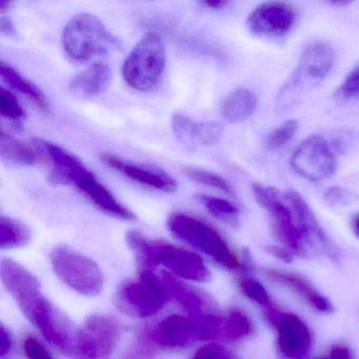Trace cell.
<instances>
[{
    "mask_svg": "<svg viewBox=\"0 0 359 359\" xmlns=\"http://www.w3.org/2000/svg\"><path fill=\"white\" fill-rule=\"evenodd\" d=\"M1 280L25 316L43 337L72 358L79 327L45 297L36 277L18 262L3 259Z\"/></svg>",
    "mask_w": 359,
    "mask_h": 359,
    "instance_id": "obj_1",
    "label": "cell"
},
{
    "mask_svg": "<svg viewBox=\"0 0 359 359\" xmlns=\"http://www.w3.org/2000/svg\"><path fill=\"white\" fill-rule=\"evenodd\" d=\"M41 142L53 165L52 182L74 184L94 205L108 215L127 222L136 219L135 214L121 205L74 155L53 142L43 140H41Z\"/></svg>",
    "mask_w": 359,
    "mask_h": 359,
    "instance_id": "obj_2",
    "label": "cell"
},
{
    "mask_svg": "<svg viewBox=\"0 0 359 359\" xmlns=\"http://www.w3.org/2000/svg\"><path fill=\"white\" fill-rule=\"evenodd\" d=\"M127 243L137 258L142 270L165 269V272L187 279L205 283L209 280V269L201 256L182 248L175 247L165 241L148 238L138 231H130Z\"/></svg>",
    "mask_w": 359,
    "mask_h": 359,
    "instance_id": "obj_3",
    "label": "cell"
},
{
    "mask_svg": "<svg viewBox=\"0 0 359 359\" xmlns=\"http://www.w3.org/2000/svg\"><path fill=\"white\" fill-rule=\"evenodd\" d=\"M333 47L325 41L311 43L300 57L298 66L281 87L276 98L279 111L298 104L311 90L325 81L335 64Z\"/></svg>",
    "mask_w": 359,
    "mask_h": 359,
    "instance_id": "obj_4",
    "label": "cell"
},
{
    "mask_svg": "<svg viewBox=\"0 0 359 359\" xmlns=\"http://www.w3.org/2000/svg\"><path fill=\"white\" fill-rule=\"evenodd\" d=\"M222 335H224V319L214 313L171 315L148 333L153 344L167 348H184Z\"/></svg>",
    "mask_w": 359,
    "mask_h": 359,
    "instance_id": "obj_5",
    "label": "cell"
},
{
    "mask_svg": "<svg viewBox=\"0 0 359 359\" xmlns=\"http://www.w3.org/2000/svg\"><path fill=\"white\" fill-rule=\"evenodd\" d=\"M62 45L69 57L83 62L119 49V41L100 18L81 13L69 20L62 32Z\"/></svg>",
    "mask_w": 359,
    "mask_h": 359,
    "instance_id": "obj_6",
    "label": "cell"
},
{
    "mask_svg": "<svg viewBox=\"0 0 359 359\" xmlns=\"http://www.w3.org/2000/svg\"><path fill=\"white\" fill-rule=\"evenodd\" d=\"M168 229L176 238L203 252L224 268L237 270L243 266L226 239L203 220L188 214L174 213L168 219Z\"/></svg>",
    "mask_w": 359,
    "mask_h": 359,
    "instance_id": "obj_7",
    "label": "cell"
},
{
    "mask_svg": "<svg viewBox=\"0 0 359 359\" xmlns=\"http://www.w3.org/2000/svg\"><path fill=\"white\" fill-rule=\"evenodd\" d=\"M165 65L167 52L163 39L156 33H148L123 62V77L136 91H152L161 83Z\"/></svg>",
    "mask_w": 359,
    "mask_h": 359,
    "instance_id": "obj_8",
    "label": "cell"
},
{
    "mask_svg": "<svg viewBox=\"0 0 359 359\" xmlns=\"http://www.w3.org/2000/svg\"><path fill=\"white\" fill-rule=\"evenodd\" d=\"M171 298L163 277L153 271L142 270L137 279L127 281L117 293V306L138 318L156 315Z\"/></svg>",
    "mask_w": 359,
    "mask_h": 359,
    "instance_id": "obj_9",
    "label": "cell"
},
{
    "mask_svg": "<svg viewBox=\"0 0 359 359\" xmlns=\"http://www.w3.org/2000/svg\"><path fill=\"white\" fill-rule=\"evenodd\" d=\"M52 268L58 278L73 291L85 296H95L104 287V275L91 258L68 247L52 250Z\"/></svg>",
    "mask_w": 359,
    "mask_h": 359,
    "instance_id": "obj_10",
    "label": "cell"
},
{
    "mask_svg": "<svg viewBox=\"0 0 359 359\" xmlns=\"http://www.w3.org/2000/svg\"><path fill=\"white\" fill-rule=\"evenodd\" d=\"M253 193L258 205L268 212L273 232L283 247L295 255H309L310 247L300 232L291 208L281 199L280 193L272 187L259 184H253Z\"/></svg>",
    "mask_w": 359,
    "mask_h": 359,
    "instance_id": "obj_11",
    "label": "cell"
},
{
    "mask_svg": "<svg viewBox=\"0 0 359 359\" xmlns=\"http://www.w3.org/2000/svg\"><path fill=\"white\" fill-rule=\"evenodd\" d=\"M121 335V325L109 315H92L77 330L73 359H110Z\"/></svg>",
    "mask_w": 359,
    "mask_h": 359,
    "instance_id": "obj_12",
    "label": "cell"
},
{
    "mask_svg": "<svg viewBox=\"0 0 359 359\" xmlns=\"http://www.w3.org/2000/svg\"><path fill=\"white\" fill-rule=\"evenodd\" d=\"M266 319L277 334L279 350L290 359H304L312 348L310 327L297 315L274 306L264 309Z\"/></svg>",
    "mask_w": 359,
    "mask_h": 359,
    "instance_id": "obj_13",
    "label": "cell"
},
{
    "mask_svg": "<svg viewBox=\"0 0 359 359\" xmlns=\"http://www.w3.org/2000/svg\"><path fill=\"white\" fill-rule=\"evenodd\" d=\"M336 163L333 144L316 135L304 140L291 158L294 171L311 182H320L330 177L335 171Z\"/></svg>",
    "mask_w": 359,
    "mask_h": 359,
    "instance_id": "obj_14",
    "label": "cell"
},
{
    "mask_svg": "<svg viewBox=\"0 0 359 359\" xmlns=\"http://www.w3.org/2000/svg\"><path fill=\"white\" fill-rule=\"evenodd\" d=\"M283 198L291 208L300 232L310 249L316 248L318 251L325 254L330 259L334 262L339 260L340 253L337 245L331 241L325 230L321 228L318 220L316 219V216L313 213L304 197L296 191L289 190L285 193Z\"/></svg>",
    "mask_w": 359,
    "mask_h": 359,
    "instance_id": "obj_15",
    "label": "cell"
},
{
    "mask_svg": "<svg viewBox=\"0 0 359 359\" xmlns=\"http://www.w3.org/2000/svg\"><path fill=\"white\" fill-rule=\"evenodd\" d=\"M297 22V12L285 3H266L256 8L247 27L256 36L277 37L287 34Z\"/></svg>",
    "mask_w": 359,
    "mask_h": 359,
    "instance_id": "obj_16",
    "label": "cell"
},
{
    "mask_svg": "<svg viewBox=\"0 0 359 359\" xmlns=\"http://www.w3.org/2000/svg\"><path fill=\"white\" fill-rule=\"evenodd\" d=\"M262 274L273 283H278L287 289L291 290L296 296L308 306L320 314H331L334 311V306L329 298L319 293L314 285L306 280L304 277L295 273L287 271L276 270V269H262Z\"/></svg>",
    "mask_w": 359,
    "mask_h": 359,
    "instance_id": "obj_17",
    "label": "cell"
},
{
    "mask_svg": "<svg viewBox=\"0 0 359 359\" xmlns=\"http://www.w3.org/2000/svg\"><path fill=\"white\" fill-rule=\"evenodd\" d=\"M100 161L109 168H112L115 171L123 174L130 180H134L142 186L156 189V190L165 193H173L177 190V182L171 176L161 170L151 169V168L126 163L123 159L109 154V153L100 155Z\"/></svg>",
    "mask_w": 359,
    "mask_h": 359,
    "instance_id": "obj_18",
    "label": "cell"
},
{
    "mask_svg": "<svg viewBox=\"0 0 359 359\" xmlns=\"http://www.w3.org/2000/svg\"><path fill=\"white\" fill-rule=\"evenodd\" d=\"M0 156L10 165L20 167H36L51 163L41 140L35 138L30 144H27L16 140L4 130L0 132Z\"/></svg>",
    "mask_w": 359,
    "mask_h": 359,
    "instance_id": "obj_19",
    "label": "cell"
},
{
    "mask_svg": "<svg viewBox=\"0 0 359 359\" xmlns=\"http://www.w3.org/2000/svg\"><path fill=\"white\" fill-rule=\"evenodd\" d=\"M112 70L102 62H96L73 77L69 89L77 97L91 98L104 93L112 81Z\"/></svg>",
    "mask_w": 359,
    "mask_h": 359,
    "instance_id": "obj_20",
    "label": "cell"
},
{
    "mask_svg": "<svg viewBox=\"0 0 359 359\" xmlns=\"http://www.w3.org/2000/svg\"><path fill=\"white\" fill-rule=\"evenodd\" d=\"M169 290L171 297L175 298L178 304L188 311L190 314H205L212 313L211 300L194 287L180 283L174 278L173 275L163 272L161 275Z\"/></svg>",
    "mask_w": 359,
    "mask_h": 359,
    "instance_id": "obj_21",
    "label": "cell"
},
{
    "mask_svg": "<svg viewBox=\"0 0 359 359\" xmlns=\"http://www.w3.org/2000/svg\"><path fill=\"white\" fill-rule=\"evenodd\" d=\"M257 106V98L250 90L241 88L235 90L224 100L222 114L229 123H238L252 116Z\"/></svg>",
    "mask_w": 359,
    "mask_h": 359,
    "instance_id": "obj_22",
    "label": "cell"
},
{
    "mask_svg": "<svg viewBox=\"0 0 359 359\" xmlns=\"http://www.w3.org/2000/svg\"><path fill=\"white\" fill-rule=\"evenodd\" d=\"M0 76L12 89L28 97L41 111L49 112V100H48L45 93L32 81H29L24 75L20 74L13 67L4 62H0Z\"/></svg>",
    "mask_w": 359,
    "mask_h": 359,
    "instance_id": "obj_23",
    "label": "cell"
},
{
    "mask_svg": "<svg viewBox=\"0 0 359 359\" xmlns=\"http://www.w3.org/2000/svg\"><path fill=\"white\" fill-rule=\"evenodd\" d=\"M31 231L24 222L14 218L0 217V247L1 249H15L28 245Z\"/></svg>",
    "mask_w": 359,
    "mask_h": 359,
    "instance_id": "obj_24",
    "label": "cell"
},
{
    "mask_svg": "<svg viewBox=\"0 0 359 359\" xmlns=\"http://www.w3.org/2000/svg\"><path fill=\"white\" fill-rule=\"evenodd\" d=\"M172 128L178 140L184 144H201L203 142V123H197L190 117L175 114L172 117Z\"/></svg>",
    "mask_w": 359,
    "mask_h": 359,
    "instance_id": "obj_25",
    "label": "cell"
},
{
    "mask_svg": "<svg viewBox=\"0 0 359 359\" xmlns=\"http://www.w3.org/2000/svg\"><path fill=\"white\" fill-rule=\"evenodd\" d=\"M196 198L218 219L230 224H237L238 222L239 209L230 201L203 194L197 195Z\"/></svg>",
    "mask_w": 359,
    "mask_h": 359,
    "instance_id": "obj_26",
    "label": "cell"
},
{
    "mask_svg": "<svg viewBox=\"0 0 359 359\" xmlns=\"http://www.w3.org/2000/svg\"><path fill=\"white\" fill-rule=\"evenodd\" d=\"M253 331V323L243 311H231L224 319V336L229 339H241L251 335Z\"/></svg>",
    "mask_w": 359,
    "mask_h": 359,
    "instance_id": "obj_27",
    "label": "cell"
},
{
    "mask_svg": "<svg viewBox=\"0 0 359 359\" xmlns=\"http://www.w3.org/2000/svg\"><path fill=\"white\" fill-rule=\"evenodd\" d=\"M184 173L190 180H194L198 184L216 189V190L220 191L224 194L233 195V190L230 184L222 176L217 175L213 172L197 169V168H186V169H184Z\"/></svg>",
    "mask_w": 359,
    "mask_h": 359,
    "instance_id": "obj_28",
    "label": "cell"
},
{
    "mask_svg": "<svg viewBox=\"0 0 359 359\" xmlns=\"http://www.w3.org/2000/svg\"><path fill=\"white\" fill-rule=\"evenodd\" d=\"M239 287L241 292L247 296L250 299L253 300L259 306H264V309L270 308L273 306L271 296L269 295L266 287L252 277H243L239 280Z\"/></svg>",
    "mask_w": 359,
    "mask_h": 359,
    "instance_id": "obj_29",
    "label": "cell"
},
{
    "mask_svg": "<svg viewBox=\"0 0 359 359\" xmlns=\"http://www.w3.org/2000/svg\"><path fill=\"white\" fill-rule=\"evenodd\" d=\"M298 130V123L295 121H287L277 128L268 136L266 147L268 150L277 151L289 144L293 140Z\"/></svg>",
    "mask_w": 359,
    "mask_h": 359,
    "instance_id": "obj_30",
    "label": "cell"
},
{
    "mask_svg": "<svg viewBox=\"0 0 359 359\" xmlns=\"http://www.w3.org/2000/svg\"><path fill=\"white\" fill-rule=\"evenodd\" d=\"M0 115L14 123H20L26 117L15 96L4 87L0 88Z\"/></svg>",
    "mask_w": 359,
    "mask_h": 359,
    "instance_id": "obj_31",
    "label": "cell"
},
{
    "mask_svg": "<svg viewBox=\"0 0 359 359\" xmlns=\"http://www.w3.org/2000/svg\"><path fill=\"white\" fill-rule=\"evenodd\" d=\"M22 350L27 359H54L47 346L34 336H27L22 340Z\"/></svg>",
    "mask_w": 359,
    "mask_h": 359,
    "instance_id": "obj_32",
    "label": "cell"
},
{
    "mask_svg": "<svg viewBox=\"0 0 359 359\" xmlns=\"http://www.w3.org/2000/svg\"><path fill=\"white\" fill-rule=\"evenodd\" d=\"M337 96L344 100L359 98V65L348 73L338 89Z\"/></svg>",
    "mask_w": 359,
    "mask_h": 359,
    "instance_id": "obj_33",
    "label": "cell"
},
{
    "mask_svg": "<svg viewBox=\"0 0 359 359\" xmlns=\"http://www.w3.org/2000/svg\"><path fill=\"white\" fill-rule=\"evenodd\" d=\"M357 196L348 189L332 187L325 193V201L332 207H346L356 201Z\"/></svg>",
    "mask_w": 359,
    "mask_h": 359,
    "instance_id": "obj_34",
    "label": "cell"
},
{
    "mask_svg": "<svg viewBox=\"0 0 359 359\" xmlns=\"http://www.w3.org/2000/svg\"><path fill=\"white\" fill-rule=\"evenodd\" d=\"M193 359H235L233 355L217 344H205L197 351Z\"/></svg>",
    "mask_w": 359,
    "mask_h": 359,
    "instance_id": "obj_35",
    "label": "cell"
},
{
    "mask_svg": "<svg viewBox=\"0 0 359 359\" xmlns=\"http://www.w3.org/2000/svg\"><path fill=\"white\" fill-rule=\"evenodd\" d=\"M12 348H13V338H12L11 333L9 330L1 325L0 329V357L1 359H7L11 353Z\"/></svg>",
    "mask_w": 359,
    "mask_h": 359,
    "instance_id": "obj_36",
    "label": "cell"
},
{
    "mask_svg": "<svg viewBox=\"0 0 359 359\" xmlns=\"http://www.w3.org/2000/svg\"><path fill=\"white\" fill-rule=\"evenodd\" d=\"M317 359H355L352 350L344 344H336L332 346L329 354Z\"/></svg>",
    "mask_w": 359,
    "mask_h": 359,
    "instance_id": "obj_37",
    "label": "cell"
},
{
    "mask_svg": "<svg viewBox=\"0 0 359 359\" xmlns=\"http://www.w3.org/2000/svg\"><path fill=\"white\" fill-rule=\"evenodd\" d=\"M266 251L270 255L274 256L275 258L283 262H293L294 255H295L293 252L290 251L287 248L279 247V245H268L266 248Z\"/></svg>",
    "mask_w": 359,
    "mask_h": 359,
    "instance_id": "obj_38",
    "label": "cell"
},
{
    "mask_svg": "<svg viewBox=\"0 0 359 359\" xmlns=\"http://www.w3.org/2000/svg\"><path fill=\"white\" fill-rule=\"evenodd\" d=\"M0 31L7 36H16V34H18L15 26H14L12 20L10 18H5V16L0 20Z\"/></svg>",
    "mask_w": 359,
    "mask_h": 359,
    "instance_id": "obj_39",
    "label": "cell"
},
{
    "mask_svg": "<svg viewBox=\"0 0 359 359\" xmlns=\"http://www.w3.org/2000/svg\"><path fill=\"white\" fill-rule=\"evenodd\" d=\"M201 5L207 8V9L220 10L224 9L228 5V1H226V0H205Z\"/></svg>",
    "mask_w": 359,
    "mask_h": 359,
    "instance_id": "obj_40",
    "label": "cell"
},
{
    "mask_svg": "<svg viewBox=\"0 0 359 359\" xmlns=\"http://www.w3.org/2000/svg\"><path fill=\"white\" fill-rule=\"evenodd\" d=\"M351 226H352L353 232L359 238V214L355 215L353 217L352 222H351Z\"/></svg>",
    "mask_w": 359,
    "mask_h": 359,
    "instance_id": "obj_41",
    "label": "cell"
},
{
    "mask_svg": "<svg viewBox=\"0 0 359 359\" xmlns=\"http://www.w3.org/2000/svg\"><path fill=\"white\" fill-rule=\"evenodd\" d=\"M12 3L9 0H0V13H5L11 8Z\"/></svg>",
    "mask_w": 359,
    "mask_h": 359,
    "instance_id": "obj_42",
    "label": "cell"
},
{
    "mask_svg": "<svg viewBox=\"0 0 359 359\" xmlns=\"http://www.w3.org/2000/svg\"><path fill=\"white\" fill-rule=\"evenodd\" d=\"M348 1H337V3H333V5L340 6V7H344V6L348 5Z\"/></svg>",
    "mask_w": 359,
    "mask_h": 359,
    "instance_id": "obj_43",
    "label": "cell"
}]
</instances>
